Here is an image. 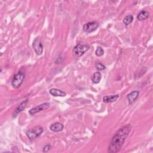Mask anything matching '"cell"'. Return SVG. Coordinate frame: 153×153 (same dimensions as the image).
Instances as JSON below:
<instances>
[{
	"label": "cell",
	"mask_w": 153,
	"mask_h": 153,
	"mask_svg": "<svg viewBox=\"0 0 153 153\" xmlns=\"http://www.w3.org/2000/svg\"><path fill=\"white\" fill-rule=\"evenodd\" d=\"M119 98V95H109L105 96L103 98V101L105 103H110V102H116Z\"/></svg>",
	"instance_id": "obj_12"
},
{
	"label": "cell",
	"mask_w": 153,
	"mask_h": 153,
	"mask_svg": "<svg viewBox=\"0 0 153 153\" xmlns=\"http://www.w3.org/2000/svg\"><path fill=\"white\" fill-rule=\"evenodd\" d=\"M90 47L87 45H81L78 44L74 47L73 49V53L76 57H80L82 56L86 52L89 50Z\"/></svg>",
	"instance_id": "obj_4"
},
{
	"label": "cell",
	"mask_w": 153,
	"mask_h": 153,
	"mask_svg": "<svg viewBox=\"0 0 153 153\" xmlns=\"http://www.w3.org/2000/svg\"><path fill=\"white\" fill-rule=\"evenodd\" d=\"M149 17V13L145 10L141 11L137 16V19L139 21L146 20Z\"/></svg>",
	"instance_id": "obj_13"
},
{
	"label": "cell",
	"mask_w": 153,
	"mask_h": 153,
	"mask_svg": "<svg viewBox=\"0 0 153 153\" xmlns=\"http://www.w3.org/2000/svg\"><path fill=\"white\" fill-rule=\"evenodd\" d=\"M33 49L37 55H41L43 52V46L40 38H36L32 44Z\"/></svg>",
	"instance_id": "obj_7"
},
{
	"label": "cell",
	"mask_w": 153,
	"mask_h": 153,
	"mask_svg": "<svg viewBox=\"0 0 153 153\" xmlns=\"http://www.w3.org/2000/svg\"><path fill=\"white\" fill-rule=\"evenodd\" d=\"M133 20H134V16L132 15H128L124 18L123 22L126 26H128L130 24H132Z\"/></svg>",
	"instance_id": "obj_15"
},
{
	"label": "cell",
	"mask_w": 153,
	"mask_h": 153,
	"mask_svg": "<svg viewBox=\"0 0 153 153\" xmlns=\"http://www.w3.org/2000/svg\"><path fill=\"white\" fill-rule=\"evenodd\" d=\"M95 54L97 56H102L104 54V50L102 47H98L95 52Z\"/></svg>",
	"instance_id": "obj_17"
},
{
	"label": "cell",
	"mask_w": 153,
	"mask_h": 153,
	"mask_svg": "<svg viewBox=\"0 0 153 153\" xmlns=\"http://www.w3.org/2000/svg\"><path fill=\"white\" fill-rule=\"evenodd\" d=\"M92 81L95 84H98L101 80V74L100 72L95 73L92 76Z\"/></svg>",
	"instance_id": "obj_14"
},
{
	"label": "cell",
	"mask_w": 153,
	"mask_h": 153,
	"mask_svg": "<svg viewBox=\"0 0 153 153\" xmlns=\"http://www.w3.org/2000/svg\"><path fill=\"white\" fill-rule=\"evenodd\" d=\"M64 128V126L63 124L59 123V122H56L55 123H53V124H52L50 126V129L52 132H61L63 130Z\"/></svg>",
	"instance_id": "obj_9"
},
{
	"label": "cell",
	"mask_w": 153,
	"mask_h": 153,
	"mask_svg": "<svg viewBox=\"0 0 153 153\" xmlns=\"http://www.w3.org/2000/svg\"><path fill=\"white\" fill-rule=\"evenodd\" d=\"M25 77V74L22 72L19 71L18 73L15 74L12 79L11 81V85L13 86V88L14 89H18L22 84L24 79Z\"/></svg>",
	"instance_id": "obj_3"
},
{
	"label": "cell",
	"mask_w": 153,
	"mask_h": 153,
	"mask_svg": "<svg viewBox=\"0 0 153 153\" xmlns=\"http://www.w3.org/2000/svg\"><path fill=\"white\" fill-rule=\"evenodd\" d=\"M50 93L53 96H55V97H57V96H59V97H64L66 96L67 93L64 92L63 91H62L59 89H52L50 90L49 91Z\"/></svg>",
	"instance_id": "obj_11"
},
{
	"label": "cell",
	"mask_w": 153,
	"mask_h": 153,
	"mask_svg": "<svg viewBox=\"0 0 153 153\" xmlns=\"http://www.w3.org/2000/svg\"><path fill=\"white\" fill-rule=\"evenodd\" d=\"M139 95V91H132L131 93H130L127 96V98L129 101V104H132L138 98Z\"/></svg>",
	"instance_id": "obj_8"
},
{
	"label": "cell",
	"mask_w": 153,
	"mask_h": 153,
	"mask_svg": "<svg viewBox=\"0 0 153 153\" xmlns=\"http://www.w3.org/2000/svg\"><path fill=\"white\" fill-rule=\"evenodd\" d=\"M132 127L128 124L120 128L112 138L108 151L110 153L119 152L124 144V142L132 130Z\"/></svg>",
	"instance_id": "obj_1"
},
{
	"label": "cell",
	"mask_w": 153,
	"mask_h": 153,
	"mask_svg": "<svg viewBox=\"0 0 153 153\" xmlns=\"http://www.w3.org/2000/svg\"><path fill=\"white\" fill-rule=\"evenodd\" d=\"M28 99L23 101L22 103H20L19 104V105L17 107V108L16 109V110L14 113V116L13 117H16V116H17L20 113H21L22 111H23L25 108H26L27 106V103H28Z\"/></svg>",
	"instance_id": "obj_10"
},
{
	"label": "cell",
	"mask_w": 153,
	"mask_h": 153,
	"mask_svg": "<svg viewBox=\"0 0 153 153\" xmlns=\"http://www.w3.org/2000/svg\"><path fill=\"white\" fill-rule=\"evenodd\" d=\"M43 131L44 129L41 126H37L28 130L26 133V135L27 137L29 139V140L33 141L38 136H40L43 132Z\"/></svg>",
	"instance_id": "obj_2"
},
{
	"label": "cell",
	"mask_w": 153,
	"mask_h": 153,
	"mask_svg": "<svg viewBox=\"0 0 153 153\" xmlns=\"http://www.w3.org/2000/svg\"><path fill=\"white\" fill-rule=\"evenodd\" d=\"M95 67H96V68L98 71H102L105 69V65H103L102 63H101L100 62H96V65H95Z\"/></svg>",
	"instance_id": "obj_16"
},
{
	"label": "cell",
	"mask_w": 153,
	"mask_h": 153,
	"mask_svg": "<svg viewBox=\"0 0 153 153\" xmlns=\"http://www.w3.org/2000/svg\"><path fill=\"white\" fill-rule=\"evenodd\" d=\"M99 27V24L96 21L88 22L84 25L83 31L86 33H91L96 31Z\"/></svg>",
	"instance_id": "obj_6"
},
{
	"label": "cell",
	"mask_w": 153,
	"mask_h": 153,
	"mask_svg": "<svg viewBox=\"0 0 153 153\" xmlns=\"http://www.w3.org/2000/svg\"><path fill=\"white\" fill-rule=\"evenodd\" d=\"M50 106V103L49 102H45V103H41V104L34 107V108H31L29 111V113L31 115L33 116L42 111L46 110L47 109L49 108Z\"/></svg>",
	"instance_id": "obj_5"
},
{
	"label": "cell",
	"mask_w": 153,
	"mask_h": 153,
	"mask_svg": "<svg viewBox=\"0 0 153 153\" xmlns=\"http://www.w3.org/2000/svg\"><path fill=\"white\" fill-rule=\"evenodd\" d=\"M51 148H52V147H51L50 145H49V144L46 145H45V147H44L43 149H42V151H43L44 152H47L49 151L51 149Z\"/></svg>",
	"instance_id": "obj_18"
}]
</instances>
